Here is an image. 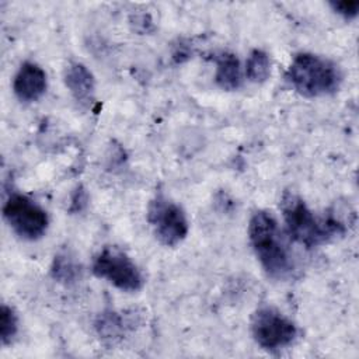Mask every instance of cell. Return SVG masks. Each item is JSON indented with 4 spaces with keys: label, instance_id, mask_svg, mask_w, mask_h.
<instances>
[{
    "label": "cell",
    "instance_id": "obj_10",
    "mask_svg": "<svg viewBox=\"0 0 359 359\" xmlns=\"http://www.w3.org/2000/svg\"><path fill=\"white\" fill-rule=\"evenodd\" d=\"M216 84L227 91L237 90L241 86V67L240 60L234 53L222 52L216 56Z\"/></svg>",
    "mask_w": 359,
    "mask_h": 359
},
{
    "label": "cell",
    "instance_id": "obj_3",
    "mask_svg": "<svg viewBox=\"0 0 359 359\" xmlns=\"http://www.w3.org/2000/svg\"><path fill=\"white\" fill-rule=\"evenodd\" d=\"M286 80L300 95L314 98L334 94L342 83V73L332 60L302 52L293 57L287 67Z\"/></svg>",
    "mask_w": 359,
    "mask_h": 359
},
{
    "label": "cell",
    "instance_id": "obj_9",
    "mask_svg": "<svg viewBox=\"0 0 359 359\" xmlns=\"http://www.w3.org/2000/svg\"><path fill=\"white\" fill-rule=\"evenodd\" d=\"M65 84L79 102H90L95 90L93 73L79 62L70 63L65 69Z\"/></svg>",
    "mask_w": 359,
    "mask_h": 359
},
{
    "label": "cell",
    "instance_id": "obj_14",
    "mask_svg": "<svg viewBox=\"0 0 359 359\" xmlns=\"http://www.w3.org/2000/svg\"><path fill=\"white\" fill-rule=\"evenodd\" d=\"M332 10L341 14L345 18H355L359 11V1L358 0H342V1H331L330 3Z\"/></svg>",
    "mask_w": 359,
    "mask_h": 359
},
{
    "label": "cell",
    "instance_id": "obj_5",
    "mask_svg": "<svg viewBox=\"0 0 359 359\" xmlns=\"http://www.w3.org/2000/svg\"><path fill=\"white\" fill-rule=\"evenodd\" d=\"M3 217L11 230L24 240H38L48 229V213L22 194H11L3 205Z\"/></svg>",
    "mask_w": 359,
    "mask_h": 359
},
{
    "label": "cell",
    "instance_id": "obj_13",
    "mask_svg": "<svg viewBox=\"0 0 359 359\" xmlns=\"http://www.w3.org/2000/svg\"><path fill=\"white\" fill-rule=\"evenodd\" d=\"M52 273L55 276V279L60 280V282H70L74 280L79 275V268L70 261L67 259V257H55V262L52 266Z\"/></svg>",
    "mask_w": 359,
    "mask_h": 359
},
{
    "label": "cell",
    "instance_id": "obj_2",
    "mask_svg": "<svg viewBox=\"0 0 359 359\" xmlns=\"http://www.w3.org/2000/svg\"><path fill=\"white\" fill-rule=\"evenodd\" d=\"M248 237L261 266L271 278L280 280L292 275L293 258L271 212L258 210L251 216Z\"/></svg>",
    "mask_w": 359,
    "mask_h": 359
},
{
    "label": "cell",
    "instance_id": "obj_4",
    "mask_svg": "<svg viewBox=\"0 0 359 359\" xmlns=\"http://www.w3.org/2000/svg\"><path fill=\"white\" fill-rule=\"evenodd\" d=\"M93 273L105 279L122 292H137L143 286V275L137 265L119 248L105 247L93 259Z\"/></svg>",
    "mask_w": 359,
    "mask_h": 359
},
{
    "label": "cell",
    "instance_id": "obj_12",
    "mask_svg": "<svg viewBox=\"0 0 359 359\" xmlns=\"http://www.w3.org/2000/svg\"><path fill=\"white\" fill-rule=\"evenodd\" d=\"M18 331V317L13 307L1 304L0 309V339L3 345L11 342Z\"/></svg>",
    "mask_w": 359,
    "mask_h": 359
},
{
    "label": "cell",
    "instance_id": "obj_8",
    "mask_svg": "<svg viewBox=\"0 0 359 359\" xmlns=\"http://www.w3.org/2000/svg\"><path fill=\"white\" fill-rule=\"evenodd\" d=\"M48 86L45 70L34 63L24 62L13 81V90L17 98L22 102H34L39 100Z\"/></svg>",
    "mask_w": 359,
    "mask_h": 359
},
{
    "label": "cell",
    "instance_id": "obj_6",
    "mask_svg": "<svg viewBox=\"0 0 359 359\" xmlns=\"http://www.w3.org/2000/svg\"><path fill=\"white\" fill-rule=\"evenodd\" d=\"M147 220L157 240L165 247L178 245L188 234V219L180 205L156 195L147 208Z\"/></svg>",
    "mask_w": 359,
    "mask_h": 359
},
{
    "label": "cell",
    "instance_id": "obj_1",
    "mask_svg": "<svg viewBox=\"0 0 359 359\" xmlns=\"http://www.w3.org/2000/svg\"><path fill=\"white\" fill-rule=\"evenodd\" d=\"M280 210L290 238L306 248L325 244L346 231V224L339 216H316L306 202L293 192L283 194Z\"/></svg>",
    "mask_w": 359,
    "mask_h": 359
},
{
    "label": "cell",
    "instance_id": "obj_7",
    "mask_svg": "<svg viewBox=\"0 0 359 359\" xmlns=\"http://www.w3.org/2000/svg\"><path fill=\"white\" fill-rule=\"evenodd\" d=\"M251 334L261 348L275 351L290 345L296 339L297 327L279 310L265 306L252 314Z\"/></svg>",
    "mask_w": 359,
    "mask_h": 359
},
{
    "label": "cell",
    "instance_id": "obj_11",
    "mask_svg": "<svg viewBox=\"0 0 359 359\" xmlns=\"http://www.w3.org/2000/svg\"><path fill=\"white\" fill-rule=\"evenodd\" d=\"M245 74L252 83H264L271 74V60L266 52L254 49L245 63Z\"/></svg>",
    "mask_w": 359,
    "mask_h": 359
}]
</instances>
